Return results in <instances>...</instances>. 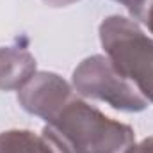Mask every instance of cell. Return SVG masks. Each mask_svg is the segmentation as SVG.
<instances>
[{"label": "cell", "instance_id": "4", "mask_svg": "<svg viewBox=\"0 0 153 153\" xmlns=\"http://www.w3.org/2000/svg\"><path fill=\"white\" fill-rule=\"evenodd\" d=\"M76 98L78 94L73 85L53 71H36V75L18 91L20 107L45 121H52Z\"/></svg>", "mask_w": 153, "mask_h": 153}, {"label": "cell", "instance_id": "7", "mask_svg": "<svg viewBox=\"0 0 153 153\" xmlns=\"http://www.w3.org/2000/svg\"><path fill=\"white\" fill-rule=\"evenodd\" d=\"M114 2L121 4V5H123V7H125V9H126L128 13H130L132 20H134V22H137L148 0H114Z\"/></svg>", "mask_w": 153, "mask_h": 153}, {"label": "cell", "instance_id": "10", "mask_svg": "<svg viewBox=\"0 0 153 153\" xmlns=\"http://www.w3.org/2000/svg\"><path fill=\"white\" fill-rule=\"evenodd\" d=\"M45 5H48V7H53V9H59V7H68V5H71V4H76V2H80V0H41Z\"/></svg>", "mask_w": 153, "mask_h": 153}, {"label": "cell", "instance_id": "9", "mask_svg": "<svg viewBox=\"0 0 153 153\" xmlns=\"http://www.w3.org/2000/svg\"><path fill=\"white\" fill-rule=\"evenodd\" d=\"M126 153H153V135L143 139V141L137 143V144H134Z\"/></svg>", "mask_w": 153, "mask_h": 153}, {"label": "cell", "instance_id": "6", "mask_svg": "<svg viewBox=\"0 0 153 153\" xmlns=\"http://www.w3.org/2000/svg\"><path fill=\"white\" fill-rule=\"evenodd\" d=\"M0 153H53L48 143L30 130H5L0 134Z\"/></svg>", "mask_w": 153, "mask_h": 153}, {"label": "cell", "instance_id": "5", "mask_svg": "<svg viewBox=\"0 0 153 153\" xmlns=\"http://www.w3.org/2000/svg\"><path fill=\"white\" fill-rule=\"evenodd\" d=\"M36 75V59L25 46H0V91H20Z\"/></svg>", "mask_w": 153, "mask_h": 153}, {"label": "cell", "instance_id": "8", "mask_svg": "<svg viewBox=\"0 0 153 153\" xmlns=\"http://www.w3.org/2000/svg\"><path fill=\"white\" fill-rule=\"evenodd\" d=\"M137 22L144 23L148 27V30L153 34V0L146 2V5H144V9H143V13H141V16H139Z\"/></svg>", "mask_w": 153, "mask_h": 153}, {"label": "cell", "instance_id": "1", "mask_svg": "<svg viewBox=\"0 0 153 153\" xmlns=\"http://www.w3.org/2000/svg\"><path fill=\"white\" fill-rule=\"evenodd\" d=\"M53 153H126L135 144L130 125L119 123L76 98L41 132Z\"/></svg>", "mask_w": 153, "mask_h": 153}, {"label": "cell", "instance_id": "2", "mask_svg": "<svg viewBox=\"0 0 153 153\" xmlns=\"http://www.w3.org/2000/svg\"><path fill=\"white\" fill-rule=\"evenodd\" d=\"M100 43L117 71L153 103V39L132 18L112 14L100 25Z\"/></svg>", "mask_w": 153, "mask_h": 153}, {"label": "cell", "instance_id": "3", "mask_svg": "<svg viewBox=\"0 0 153 153\" xmlns=\"http://www.w3.org/2000/svg\"><path fill=\"white\" fill-rule=\"evenodd\" d=\"M71 85L78 96L103 102L121 112H143L148 107V100L107 55L96 53L84 59L73 70Z\"/></svg>", "mask_w": 153, "mask_h": 153}]
</instances>
